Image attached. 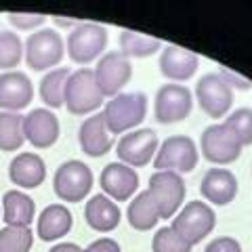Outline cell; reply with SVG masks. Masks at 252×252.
I'll use <instances>...</instances> for the list:
<instances>
[{
  "mask_svg": "<svg viewBox=\"0 0 252 252\" xmlns=\"http://www.w3.org/2000/svg\"><path fill=\"white\" fill-rule=\"evenodd\" d=\"M101 114L112 135L137 130L147 116V97L143 93H120L105 101Z\"/></svg>",
  "mask_w": 252,
  "mask_h": 252,
  "instance_id": "6da1fadb",
  "label": "cell"
},
{
  "mask_svg": "<svg viewBox=\"0 0 252 252\" xmlns=\"http://www.w3.org/2000/svg\"><path fill=\"white\" fill-rule=\"evenodd\" d=\"M63 105L74 116L93 114L101 105H105V97L101 94L97 80H94V72L91 67H80L69 74L67 84H65Z\"/></svg>",
  "mask_w": 252,
  "mask_h": 252,
  "instance_id": "7a4b0ae2",
  "label": "cell"
},
{
  "mask_svg": "<svg viewBox=\"0 0 252 252\" xmlns=\"http://www.w3.org/2000/svg\"><path fill=\"white\" fill-rule=\"evenodd\" d=\"M215 225H217V215L210 204L202 200H193L187 202L185 206H181V210L172 217L170 227L193 248L195 244H200L206 235L212 233Z\"/></svg>",
  "mask_w": 252,
  "mask_h": 252,
  "instance_id": "3957f363",
  "label": "cell"
},
{
  "mask_svg": "<svg viewBox=\"0 0 252 252\" xmlns=\"http://www.w3.org/2000/svg\"><path fill=\"white\" fill-rule=\"evenodd\" d=\"M65 55V42L57 30H38L28 36L26 46H23V57L30 69L34 72H44V69H55Z\"/></svg>",
  "mask_w": 252,
  "mask_h": 252,
  "instance_id": "277c9868",
  "label": "cell"
},
{
  "mask_svg": "<svg viewBox=\"0 0 252 252\" xmlns=\"http://www.w3.org/2000/svg\"><path fill=\"white\" fill-rule=\"evenodd\" d=\"M198 160H200V152L191 137L172 135L164 139L160 147H158L154 158V168L177 172V175L183 177L198 166Z\"/></svg>",
  "mask_w": 252,
  "mask_h": 252,
  "instance_id": "5b68a950",
  "label": "cell"
},
{
  "mask_svg": "<svg viewBox=\"0 0 252 252\" xmlns=\"http://www.w3.org/2000/svg\"><path fill=\"white\" fill-rule=\"evenodd\" d=\"M107 30L99 23H78L67 34V55L78 65H89L103 57Z\"/></svg>",
  "mask_w": 252,
  "mask_h": 252,
  "instance_id": "8992f818",
  "label": "cell"
},
{
  "mask_svg": "<svg viewBox=\"0 0 252 252\" xmlns=\"http://www.w3.org/2000/svg\"><path fill=\"white\" fill-rule=\"evenodd\" d=\"M93 170L80 160H67L55 170L53 189L57 198L67 204L82 202L93 189Z\"/></svg>",
  "mask_w": 252,
  "mask_h": 252,
  "instance_id": "52a82bcc",
  "label": "cell"
},
{
  "mask_svg": "<svg viewBox=\"0 0 252 252\" xmlns=\"http://www.w3.org/2000/svg\"><path fill=\"white\" fill-rule=\"evenodd\" d=\"M152 200L156 202L160 219H172L181 210L185 202V181L177 172H168V170H156L149 177V187H147Z\"/></svg>",
  "mask_w": 252,
  "mask_h": 252,
  "instance_id": "ba28073f",
  "label": "cell"
},
{
  "mask_svg": "<svg viewBox=\"0 0 252 252\" xmlns=\"http://www.w3.org/2000/svg\"><path fill=\"white\" fill-rule=\"evenodd\" d=\"M195 101L208 118H225L233 105V89L219 72L204 74L195 84Z\"/></svg>",
  "mask_w": 252,
  "mask_h": 252,
  "instance_id": "9c48e42d",
  "label": "cell"
},
{
  "mask_svg": "<svg viewBox=\"0 0 252 252\" xmlns=\"http://www.w3.org/2000/svg\"><path fill=\"white\" fill-rule=\"evenodd\" d=\"M93 72H94V80H97L101 94L112 99L116 94H120L124 86L130 82L132 65H130V59L120 51H109V53H103V57L97 61V67Z\"/></svg>",
  "mask_w": 252,
  "mask_h": 252,
  "instance_id": "30bf717a",
  "label": "cell"
},
{
  "mask_svg": "<svg viewBox=\"0 0 252 252\" xmlns=\"http://www.w3.org/2000/svg\"><path fill=\"white\" fill-rule=\"evenodd\" d=\"M158 147H160V141H158L156 130L137 128L120 137L116 154H118V160L126 164V166L141 168V166H147L156 158Z\"/></svg>",
  "mask_w": 252,
  "mask_h": 252,
  "instance_id": "8fae6325",
  "label": "cell"
},
{
  "mask_svg": "<svg viewBox=\"0 0 252 252\" xmlns=\"http://www.w3.org/2000/svg\"><path fill=\"white\" fill-rule=\"evenodd\" d=\"M193 94L183 84H164L154 99V116L160 124H175L191 114Z\"/></svg>",
  "mask_w": 252,
  "mask_h": 252,
  "instance_id": "7c38bea8",
  "label": "cell"
},
{
  "mask_svg": "<svg viewBox=\"0 0 252 252\" xmlns=\"http://www.w3.org/2000/svg\"><path fill=\"white\" fill-rule=\"evenodd\" d=\"M200 149H202V156L210 164H217V166L233 164L242 156V147L229 135V130L223 126V122L210 124L208 128H204L200 137Z\"/></svg>",
  "mask_w": 252,
  "mask_h": 252,
  "instance_id": "4fadbf2b",
  "label": "cell"
},
{
  "mask_svg": "<svg viewBox=\"0 0 252 252\" xmlns=\"http://www.w3.org/2000/svg\"><path fill=\"white\" fill-rule=\"evenodd\" d=\"M59 118L51 109L36 107L23 116V137L36 149H49L59 139Z\"/></svg>",
  "mask_w": 252,
  "mask_h": 252,
  "instance_id": "5bb4252c",
  "label": "cell"
},
{
  "mask_svg": "<svg viewBox=\"0 0 252 252\" xmlns=\"http://www.w3.org/2000/svg\"><path fill=\"white\" fill-rule=\"evenodd\" d=\"M99 183L103 193L114 202H126L137 193L139 189V175L135 168L126 166L122 162H109L101 170Z\"/></svg>",
  "mask_w": 252,
  "mask_h": 252,
  "instance_id": "9a60e30c",
  "label": "cell"
},
{
  "mask_svg": "<svg viewBox=\"0 0 252 252\" xmlns=\"http://www.w3.org/2000/svg\"><path fill=\"white\" fill-rule=\"evenodd\" d=\"M34 99V84L23 72H2L0 74V112L19 114Z\"/></svg>",
  "mask_w": 252,
  "mask_h": 252,
  "instance_id": "2e32d148",
  "label": "cell"
},
{
  "mask_svg": "<svg viewBox=\"0 0 252 252\" xmlns=\"http://www.w3.org/2000/svg\"><path fill=\"white\" fill-rule=\"evenodd\" d=\"M78 143L80 149L91 158L105 156L114 147V135L109 132L103 120V114H91L78 128Z\"/></svg>",
  "mask_w": 252,
  "mask_h": 252,
  "instance_id": "e0dca14e",
  "label": "cell"
},
{
  "mask_svg": "<svg viewBox=\"0 0 252 252\" xmlns=\"http://www.w3.org/2000/svg\"><path fill=\"white\" fill-rule=\"evenodd\" d=\"M240 191L238 179L231 170L227 168H208L206 175L202 177L200 193L202 198L215 204V206H227L235 200V195Z\"/></svg>",
  "mask_w": 252,
  "mask_h": 252,
  "instance_id": "ac0fdd59",
  "label": "cell"
},
{
  "mask_svg": "<svg viewBox=\"0 0 252 252\" xmlns=\"http://www.w3.org/2000/svg\"><path fill=\"white\" fill-rule=\"evenodd\" d=\"M200 65V57L193 51L183 49L177 44L164 46L160 55V72L164 78H168L172 82H185L189 80Z\"/></svg>",
  "mask_w": 252,
  "mask_h": 252,
  "instance_id": "d6986e66",
  "label": "cell"
},
{
  "mask_svg": "<svg viewBox=\"0 0 252 252\" xmlns=\"http://www.w3.org/2000/svg\"><path fill=\"white\" fill-rule=\"evenodd\" d=\"M9 179L21 189H36L46 179V164L34 152L17 154L9 164Z\"/></svg>",
  "mask_w": 252,
  "mask_h": 252,
  "instance_id": "ffe728a7",
  "label": "cell"
},
{
  "mask_svg": "<svg viewBox=\"0 0 252 252\" xmlns=\"http://www.w3.org/2000/svg\"><path fill=\"white\" fill-rule=\"evenodd\" d=\"M84 220L91 229L99 231V233H109L120 225L122 210L114 200H109L105 193H97L86 202Z\"/></svg>",
  "mask_w": 252,
  "mask_h": 252,
  "instance_id": "44dd1931",
  "label": "cell"
},
{
  "mask_svg": "<svg viewBox=\"0 0 252 252\" xmlns=\"http://www.w3.org/2000/svg\"><path fill=\"white\" fill-rule=\"evenodd\" d=\"M72 225H74V217L67 210V206H63V204H51L38 217L36 235L42 242H55L72 231Z\"/></svg>",
  "mask_w": 252,
  "mask_h": 252,
  "instance_id": "7402d4cb",
  "label": "cell"
},
{
  "mask_svg": "<svg viewBox=\"0 0 252 252\" xmlns=\"http://www.w3.org/2000/svg\"><path fill=\"white\" fill-rule=\"evenodd\" d=\"M36 204L26 191L11 189L2 195V220L6 227H30L34 223Z\"/></svg>",
  "mask_w": 252,
  "mask_h": 252,
  "instance_id": "603a6c76",
  "label": "cell"
},
{
  "mask_svg": "<svg viewBox=\"0 0 252 252\" xmlns=\"http://www.w3.org/2000/svg\"><path fill=\"white\" fill-rule=\"evenodd\" d=\"M126 219H128V225L137 231H149L154 229L160 220V212H158L156 202L152 200V195L145 189V191L137 193L135 198L128 202V208H126Z\"/></svg>",
  "mask_w": 252,
  "mask_h": 252,
  "instance_id": "cb8c5ba5",
  "label": "cell"
},
{
  "mask_svg": "<svg viewBox=\"0 0 252 252\" xmlns=\"http://www.w3.org/2000/svg\"><path fill=\"white\" fill-rule=\"evenodd\" d=\"M67 67H55L51 72H46L40 80V99L46 107L57 109L63 105V97H65V84L69 78Z\"/></svg>",
  "mask_w": 252,
  "mask_h": 252,
  "instance_id": "d4e9b609",
  "label": "cell"
},
{
  "mask_svg": "<svg viewBox=\"0 0 252 252\" xmlns=\"http://www.w3.org/2000/svg\"><path fill=\"white\" fill-rule=\"evenodd\" d=\"M162 42L158 38L145 36L141 32H132V30H122L120 32V53L126 55L128 59H143V57H152L154 53L160 51Z\"/></svg>",
  "mask_w": 252,
  "mask_h": 252,
  "instance_id": "484cf974",
  "label": "cell"
},
{
  "mask_svg": "<svg viewBox=\"0 0 252 252\" xmlns=\"http://www.w3.org/2000/svg\"><path fill=\"white\" fill-rule=\"evenodd\" d=\"M23 143V116L15 112H0V152H17Z\"/></svg>",
  "mask_w": 252,
  "mask_h": 252,
  "instance_id": "4316f807",
  "label": "cell"
},
{
  "mask_svg": "<svg viewBox=\"0 0 252 252\" xmlns=\"http://www.w3.org/2000/svg\"><path fill=\"white\" fill-rule=\"evenodd\" d=\"M223 126L238 141V145L242 149L252 145V109L250 107H240L235 112L227 114V118L223 120Z\"/></svg>",
  "mask_w": 252,
  "mask_h": 252,
  "instance_id": "83f0119b",
  "label": "cell"
},
{
  "mask_svg": "<svg viewBox=\"0 0 252 252\" xmlns=\"http://www.w3.org/2000/svg\"><path fill=\"white\" fill-rule=\"evenodd\" d=\"M23 59V44L19 34L9 30H0V69L13 72Z\"/></svg>",
  "mask_w": 252,
  "mask_h": 252,
  "instance_id": "f1b7e54d",
  "label": "cell"
},
{
  "mask_svg": "<svg viewBox=\"0 0 252 252\" xmlns=\"http://www.w3.org/2000/svg\"><path fill=\"white\" fill-rule=\"evenodd\" d=\"M34 233L30 227H2L0 229V252H30Z\"/></svg>",
  "mask_w": 252,
  "mask_h": 252,
  "instance_id": "f546056e",
  "label": "cell"
},
{
  "mask_svg": "<svg viewBox=\"0 0 252 252\" xmlns=\"http://www.w3.org/2000/svg\"><path fill=\"white\" fill-rule=\"evenodd\" d=\"M152 250L154 252H191V246L172 227H162L154 235Z\"/></svg>",
  "mask_w": 252,
  "mask_h": 252,
  "instance_id": "4dcf8cb0",
  "label": "cell"
},
{
  "mask_svg": "<svg viewBox=\"0 0 252 252\" xmlns=\"http://www.w3.org/2000/svg\"><path fill=\"white\" fill-rule=\"evenodd\" d=\"M9 21H11V26H15L17 30H34V28H40L46 21V15H40V13H9Z\"/></svg>",
  "mask_w": 252,
  "mask_h": 252,
  "instance_id": "1f68e13d",
  "label": "cell"
},
{
  "mask_svg": "<svg viewBox=\"0 0 252 252\" xmlns=\"http://www.w3.org/2000/svg\"><path fill=\"white\" fill-rule=\"evenodd\" d=\"M204 252H242V246H240V242L235 240V238H229V235H220V238L212 240Z\"/></svg>",
  "mask_w": 252,
  "mask_h": 252,
  "instance_id": "d6a6232c",
  "label": "cell"
},
{
  "mask_svg": "<svg viewBox=\"0 0 252 252\" xmlns=\"http://www.w3.org/2000/svg\"><path fill=\"white\" fill-rule=\"evenodd\" d=\"M219 74L225 78L227 84H229L231 89H238V91H248L250 86H252V82L248 80V78H242L240 74H235V72H231V69H227V67H220V69H219Z\"/></svg>",
  "mask_w": 252,
  "mask_h": 252,
  "instance_id": "836d02e7",
  "label": "cell"
},
{
  "mask_svg": "<svg viewBox=\"0 0 252 252\" xmlns=\"http://www.w3.org/2000/svg\"><path fill=\"white\" fill-rule=\"evenodd\" d=\"M82 252H122V248H120V244L112 238H99L93 244H89Z\"/></svg>",
  "mask_w": 252,
  "mask_h": 252,
  "instance_id": "e575fe53",
  "label": "cell"
},
{
  "mask_svg": "<svg viewBox=\"0 0 252 252\" xmlns=\"http://www.w3.org/2000/svg\"><path fill=\"white\" fill-rule=\"evenodd\" d=\"M49 252H82V248L78 244H72V242H61L57 246H53Z\"/></svg>",
  "mask_w": 252,
  "mask_h": 252,
  "instance_id": "d590c367",
  "label": "cell"
}]
</instances>
